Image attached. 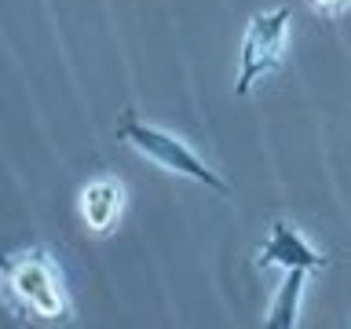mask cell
<instances>
[{"instance_id": "7a4b0ae2", "label": "cell", "mask_w": 351, "mask_h": 329, "mask_svg": "<svg viewBox=\"0 0 351 329\" xmlns=\"http://www.w3.org/2000/svg\"><path fill=\"white\" fill-rule=\"evenodd\" d=\"M117 136L125 139L128 147H136L147 161H154L158 169L172 172V175H183V180L205 186V191H213V194H230V183L208 169L180 136H172V132H165L158 125H147V121H139L132 110H125V117H121V125H117Z\"/></svg>"}, {"instance_id": "5b68a950", "label": "cell", "mask_w": 351, "mask_h": 329, "mask_svg": "<svg viewBox=\"0 0 351 329\" xmlns=\"http://www.w3.org/2000/svg\"><path fill=\"white\" fill-rule=\"evenodd\" d=\"M121 208H125V186L117 180H95L81 191V219L95 234L114 230V223L121 219Z\"/></svg>"}, {"instance_id": "52a82bcc", "label": "cell", "mask_w": 351, "mask_h": 329, "mask_svg": "<svg viewBox=\"0 0 351 329\" xmlns=\"http://www.w3.org/2000/svg\"><path fill=\"white\" fill-rule=\"evenodd\" d=\"M318 15H329V19H337V15H344V11L351 8V0H307Z\"/></svg>"}, {"instance_id": "6da1fadb", "label": "cell", "mask_w": 351, "mask_h": 329, "mask_svg": "<svg viewBox=\"0 0 351 329\" xmlns=\"http://www.w3.org/2000/svg\"><path fill=\"white\" fill-rule=\"evenodd\" d=\"M0 278L11 304L37 322H66L70 318V296H66L62 274L44 249H26L0 260Z\"/></svg>"}, {"instance_id": "8992f818", "label": "cell", "mask_w": 351, "mask_h": 329, "mask_svg": "<svg viewBox=\"0 0 351 329\" xmlns=\"http://www.w3.org/2000/svg\"><path fill=\"white\" fill-rule=\"evenodd\" d=\"M307 274L311 271H285V278L278 282V289H274V300L267 307V318H263V326L267 329H296L300 322V304H304V289H307Z\"/></svg>"}, {"instance_id": "3957f363", "label": "cell", "mask_w": 351, "mask_h": 329, "mask_svg": "<svg viewBox=\"0 0 351 329\" xmlns=\"http://www.w3.org/2000/svg\"><path fill=\"white\" fill-rule=\"evenodd\" d=\"M289 22H293V11L285 4L249 19L245 37H241V55H238V81H234L238 99H245L271 70H278L285 37H289Z\"/></svg>"}, {"instance_id": "277c9868", "label": "cell", "mask_w": 351, "mask_h": 329, "mask_svg": "<svg viewBox=\"0 0 351 329\" xmlns=\"http://www.w3.org/2000/svg\"><path fill=\"white\" fill-rule=\"evenodd\" d=\"M256 263H260V267H282V271H293V267H300V271H322L329 260H326L322 252H318L293 223L274 219L267 241L260 245Z\"/></svg>"}]
</instances>
